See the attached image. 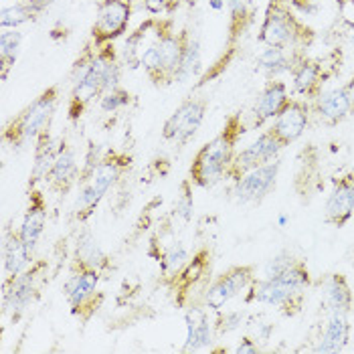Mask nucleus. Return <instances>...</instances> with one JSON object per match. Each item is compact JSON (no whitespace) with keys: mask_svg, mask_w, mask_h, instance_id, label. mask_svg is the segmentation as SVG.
<instances>
[{"mask_svg":"<svg viewBox=\"0 0 354 354\" xmlns=\"http://www.w3.org/2000/svg\"><path fill=\"white\" fill-rule=\"evenodd\" d=\"M122 59L113 43L95 47L89 39L83 47L82 55L73 63L71 69V89L67 102L69 122H80L83 113L95 102L102 100L104 93L118 87L122 82Z\"/></svg>","mask_w":354,"mask_h":354,"instance_id":"nucleus-1","label":"nucleus"},{"mask_svg":"<svg viewBox=\"0 0 354 354\" xmlns=\"http://www.w3.org/2000/svg\"><path fill=\"white\" fill-rule=\"evenodd\" d=\"M245 134V124L241 113H231L221 132L207 144H203L192 156L189 168V180L198 189H213L218 185L237 154V144Z\"/></svg>","mask_w":354,"mask_h":354,"instance_id":"nucleus-2","label":"nucleus"},{"mask_svg":"<svg viewBox=\"0 0 354 354\" xmlns=\"http://www.w3.org/2000/svg\"><path fill=\"white\" fill-rule=\"evenodd\" d=\"M310 286H312V273L301 259H296L283 272L266 275L263 279L255 277V281L247 288L243 301L277 306L281 308L283 314L296 316L301 310L306 290Z\"/></svg>","mask_w":354,"mask_h":354,"instance_id":"nucleus-3","label":"nucleus"},{"mask_svg":"<svg viewBox=\"0 0 354 354\" xmlns=\"http://www.w3.org/2000/svg\"><path fill=\"white\" fill-rule=\"evenodd\" d=\"M189 35L191 28L176 30L174 21L170 17L160 19L158 30L154 32L152 41L148 43L146 51L140 59V67L144 69L146 77L152 82V85L166 87L174 83Z\"/></svg>","mask_w":354,"mask_h":354,"instance_id":"nucleus-4","label":"nucleus"},{"mask_svg":"<svg viewBox=\"0 0 354 354\" xmlns=\"http://www.w3.org/2000/svg\"><path fill=\"white\" fill-rule=\"evenodd\" d=\"M132 166V156L126 152L109 150L104 154L100 164L87 174L80 178V194L75 201V218L85 223L100 207L111 189H115Z\"/></svg>","mask_w":354,"mask_h":354,"instance_id":"nucleus-5","label":"nucleus"},{"mask_svg":"<svg viewBox=\"0 0 354 354\" xmlns=\"http://www.w3.org/2000/svg\"><path fill=\"white\" fill-rule=\"evenodd\" d=\"M61 102L59 85L47 87L39 97H35L27 108H23L15 118L4 124V144L12 150H23L28 144L37 142V138L51 128L57 106Z\"/></svg>","mask_w":354,"mask_h":354,"instance_id":"nucleus-6","label":"nucleus"},{"mask_svg":"<svg viewBox=\"0 0 354 354\" xmlns=\"http://www.w3.org/2000/svg\"><path fill=\"white\" fill-rule=\"evenodd\" d=\"M259 41L266 47L306 51L314 41V30L296 17L290 0H270L259 28Z\"/></svg>","mask_w":354,"mask_h":354,"instance_id":"nucleus-7","label":"nucleus"},{"mask_svg":"<svg viewBox=\"0 0 354 354\" xmlns=\"http://www.w3.org/2000/svg\"><path fill=\"white\" fill-rule=\"evenodd\" d=\"M211 273H213V251L209 247H201L194 251L187 266L164 283L172 294L174 306L180 310H189L191 306L203 304L205 292L213 279Z\"/></svg>","mask_w":354,"mask_h":354,"instance_id":"nucleus-8","label":"nucleus"},{"mask_svg":"<svg viewBox=\"0 0 354 354\" xmlns=\"http://www.w3.org/2000/svg\"><path fill=\"white\" fill-rule=\"evenodd\" d=\"M102 273L95 270H71L63 283V296L71 308V314L87 324L102 308L106 296L100 292Z\"/></svg>","mask_w":354,"mask_h":354,"instance_id":"nucleus-9","label":"nucleus"},{"mask_svg":"<svg viewBox=\"0 0 354 354\" xmlns=\"http://www.w3.org/2000/svg\"><path fill=\"white\" fill-rule=\"evenodd\" d=\"M47 270V261H35L30 263L27 272L19 273L15 277H4L2 286V308L4 314H10L12 320H17L21 314H25L28 308L39 298L41 279Z\"/></svg>","mask_w":354,"mask_h":354,"instance_id":"nucleus-10","label":"nucleus"},{"mask_svg":"<svg viewBox=\"0 0 354 354\" xmlns=\"http://www.w3.org/2000/svg\"><path fill=\"white\" fill-rule=\"evenodd\" d=\"M209 109V100L201 95H191L187 97L178 108L170 113V118L164 122L162 138L170 144L176 146H187L196 132L201 130L205 115Z\"/></svg>","mask_w":354,"mask_h":354,"instance_id":"nucleus-11","label":"nucleus"},{"mask_svg":"<svg viewBox=\"0 0 354 354\" xmlns=\"http://www.w3.org/2000/svg\"><path fill=\"white\" fill-rule=\"evenodd\" d=\"M132 21V0H102L95 8L91 41L95 47L118 41Z\"/></svg>","mask_w":354,"mask_h":354,"instance_id":"nucleus-12","label":"nucleus"},{"mask_svg":"<svg viewBox=\"0 0 354 354\" xmlns=\"http://www.w3.org/2000/svg\"><path fill=\"white\" fill-rule=\"evenodd\" d=\"M255 277L257 275H255L253 266H233L223 273H218L215 279H211L203 304L213 312H221L229 301L245 294L247 288L255 281Z\"/></svg>","mask_w":354,"mask_h":354,"instance_id":"nucleus-13","label":"nucleus"},{"mask_svg":"<svg viewBox=\"0 0 354 354\" xmlns=\"http://www.w3.org/2000/svg\"><path fill=\"white\" fill-rule=\"evenodd\" d=\"M286 146L273 136L272 130H266L261 132L259 136L255 138L251 144H247L243 150H239L233 158V162L229 166L225 178L229 180H239L243 174H247L249 170H255L259 166H266V164L277 160L279 152L283 150Z\"/></svg>","mask_w":354,"mask_h":354,"instance_id":"nucleus-14","label":"nucleus"},{"mask_svg":"<svg viewBox=\"0 0 354 354\" xmlns=\"http://www.w3.org/2000/svg\"><path fill=\"white\" fill-rule=\"evenodd\" d=\"M279 168H281V162L273 160L266 166L249 170L239 180H235V189H233L235 201L239 205H259L275 189Z\"/></svg>","mask_w":354,"mask_h":354,"instance_id":"nucleus-15","label":"nucleus"},{"mask_svg":"<svg viewBox=\"0 0 354 354\" xmlns=\"http://www.w3.org/2000/svg\"><path fill=\"white\" fill-rule=\"evenodd\" d=\"M310 124V106L306 100H292L283 106V109L273 118L272 134L283 146L294 144L296 140H300Z\"/></svg>","mask_w":354,"mask_h":354,"instance_id":"nucleus-16","label":"nucleus"},{"mask_svg":"<svg viewBox=\"0 0 354 354\" xmlns=\"http://www.w3.org/2000/svg\"><path fill=\"white\" fill-rule=\"evenodd\" d=\"M80 176H82V168L77 164L75 150L63 140L59 144V154L45 178V185L49 191L61 196V194H67L75 185H80Z\"/></svg>","mask_w":354,"mask_h":354,"instance_id":"nucleus-17","label":"nucleus"},{"mask_svg":"<svg viewBox=\"0 0 354 354\" xmlns=\"http://www.w3.org/2000/svg\"><path fill=\"white\" fill-rule=\"evenodd\" d=\"M47 217H49V209H47V198L39 187H30L28 189V203L27 211L23 223L19 227L21 239L25 241V245L30 249V253H35V249L39 245V239L45 233L47 227Z\"/></svg>","mask_w":354,"mask_h":354,"instance_id":"nucleus-18","label":"nucleus"},{"mask_svg":"<svg viewBox=\"0 0 354 354\" xmlns=\"http://www.w3.org/2000/svg\"><path fill=\"white\" fill-rule=\"evenodd\" d=\"M354 215V176H342L334 183L324 205V223L342 229Z\"/></svg>","mask_w":354,"mask_h":354,"instance_id":"nucleus-19","label":"nucleus"},{"mask_svg":"<svg viewBox=\"0 0 354 354\" xmlns=\"http://www.w3.org/2000/svg\"><path fill=\"white\" fill-rule=\"evenodd\" d=\"M185 322H187V340L183 344V353H198L209 348L215 332V324H211L209 320V308L205 304L191 306L185 312Z\"/></svg>","mask_w":354,"mask_h":354,"instance_id":"nucleus-20","label":"nucleus"},{"mask_svg":"<svg viewBox=\"0 0 354 354\" xmlns=\"http://www.w3.org/2000/svg\"><path fill=\"white\" fill-rule=\"evenodd\" d=\"M71 270H95L100 273H106L111 270L109 257L100 245L97 237L89 229H83L77 235Z\"/></svg>","mask_w":354,"mask_h":354,"instance_id":"nucleus-21","label":"nucleus"},{"mask_svg":"<svg viewBox=\"0 0 354 354\" xmlns=\"http://www.w3.org/2000/svg\"><path fill=\"white\" fill-rule=\"evenodd\" d=\"M322 308L328 314H351L354 306V296L348 279L342 273H332L322 281Z\"/></svg>","mask_w":354,"mask_h":354,"instance_id":"nucleus-22","label":"nucleus"},{"mask_svg":"<svg viewBox=\"0 0 354 354\" xmlns=\"http://www.w3.org/2000/svg\"><path fill=\"white\" fill-rule=\"evenodd\" d=\"M288 102H290L288 85L279 80H270L266 83V87L253 108V128H259L268 120H273Z\"/></svg>","mask_w":354,"mask_h":354,"instance_id":"nucleus-23","label":"nucleus"},{"mask_svg":"<svg viewBox=\"0 0 354 354\" xmlns=\"http://www.w3.org/2000/svg\"><path fill=\"white\" fill-rule=\"evenodd\" d=\"M354 108V100L351 91L344 87H334L330 91H324L316 97L314 109L326 124H338L342 122Z\"/></svg>","mask_w":354,"mask_h":354,"instance_id":"nucleus-24","label":"nucleus"},{"mask_svg":"<svg viewBox=\"0 0 354 354\" xmlns=\"http://www.w3.org/2000/svg\"><path fill=\"white\" fill-rule=\"evenodd\" d=\"M160 19L162 17H150L144 23H140V27L136 30H132L128 35V39L124 43V49L120 53V59H122V65L124 67H130V69L140 67V59H142V55L146 51L148 43L152 41L154 32L158 30Z\"/></svg>","mask_w":354,"mask_h":354,"instance_id":"nucleus-25","label":"nucleus"},{"mask_svg":"<svg viewBox=\"0 0 354 354\" xmlns=\"http://www.w3.org/2000/svg\"><path fill=\"white\" fill-rule=\"evenodd\" d=\"M32 263V253L21 239L19 231H6L4 245H2V268L4 277H15L19 273L27 272Z\"/></svg>","mask_w":354,"mask_h":354,"instance_id":"nucleus-26","label":"nucleus"},{"mask_svg":"<svg viewBox=\"0 0 354 354\" xmlns=\"http://www.w3.org/2000/svg\"><path fill=\"white\" fill-rule=\"evenodd\" d=\"M351 340V322L346 314H328L326 324L320 332L318 346L314 353H340L346 348Z\"/></svg>","mask_w":354,"mask_h":354,"instance_id":"nucleus-27","label":"nucleus"},{"mask_svg":"<svg viewBox=\"0 0 354 354\" xmlns=\"http://www.w3.org/2000/svg\"><path fill=\"white\" fill-rule=\"evenodd\" d=\"M290 73L294 80L296 93H300L304 100H316L322 93L320 85H322L324 75H322V65L318 61H312L304 55Z\"/></svg>","mask_w":354,"mask_h":354,"instance_id":"nucleus-28","label":"nucleus"},{"mask_svg":"<svg viewBox=\"0 0 354 354\" xmlns=\"http://www.w3.org/2000/svg\"><path fill=\"white\" fill-rule=\"evenodd\" d=\"M53 0H17L0 12V28H21L27 23L37 21Z\"/></svg>","mask_w":354,"mask_h":354,"instance_id":"nucleus-29","label":"nucleus"},{"mask_svg":"<svg viewBox=\"0 0 354 354\" xmlns=\"http://www.w3.org/2000/svg\"><path fill=\"white\" fill-rule=\"evenodd\" d=\"M59 154V144L55 142L51 128L47 132H43L35 142V162L30 170V180H28V189L30 187H39V183H45L55 158Z\"/></svg>","mask_w":354,"mask_h":354,"instance_id":"nucleus-30","label":"nucleus"},{"mask_svg":"<svg viewBox=\"0 0 354 354\" xmlns=\"http://www.w3.org/2000/svg\"><path fill=\"white\" fill-rule=\"evenodd\" d=\"M304 57V51L294 49H281V47H268L257 57V67L263 71L270 80H275L279 73L292 71L294 65Z\"/></svg>","mask_w":354,"mask_h":354,"instance_id":"nucleus-31","label":"nucleus"},{"mask_svg":"<svg viewBox=\"0 0 354 354\" xmlns=\"http://www.w3.org/2000/svg\"><path fill=\"white\" fill-rule=\"evenodd\" d=\"M229 10V35H227V51H233L245 30L251 25V12L247 0H225Z\"/></svg>","mask_w":354,"mask_h":354,"instance_id":"nucleus-32","label":"nucleus"},{"mask_svg":"<svg viewBox=\"0 0 354 354\" xmlns=\"http://www.w3.org/2000/svg\"><path fill=\"white\" fill-rule=\"evenodd\" d=\"M23 45V32L21 28H2L0 32V69H2V80H8L10 69L15 67L19 53Z\"/></svg>","mask_w":354,"mask_h":354,"instance_id":"nucleus-33","label":"nucleus"},{"mask_svg":"<svg viewBox=\"0 0 354 354\" xmlns=\"http://www.w3.org/2000/svg\"><path fill=\"white\" fill-rule=\"evenodd\" d=\"M191 259V253L187 245L183 241H172V245H168L164 249V253L160 255V277H162V283H166L168 279H172L176 273L180 272L187 261Z\"/></svg>","mask_w":354,"mask_h":354,"instance_id":"nucleus-34","label":"nucleus"},{"mask_svg":"<svg viewBox=\"0 0 354 354\" xmlns=\"http://www.w3.org/2000/svg\"><path fill=\"white\" fill-rule=\"evenodd\" d=\"M201 71V43L198 39L192 35H189L187 39V47H185V53H183V61H180V67L176 71V77L174 83H185L189 82L191 77L198 75Z\"/></svg>","mask_w":354,"mask_h":354,"instance_id":"nucleus-35","label":"nucleus"},{"mask_svg":"<svg viewBox=\"0 0 354 354\" xmlns=\"http://www.w3.org/2000/svg\"><path fill=\"white\" fill-rule=\"evenodd\" d=\"M130 102H132V93L128 89H124L122 85H118V87L109 89L108 93L102 95V100L97 102V106H100L102 111H106V113H115V111L126 108Z\"/></svg>","mask_w":354,"mask_h":354,"instance_id":"nucleus-36","label":"nucleus"},{"mask_svg":"<svg viewBox=\"0 0 354 354\" xmlns=\"http://www.w3.org/2000/svg\"><path fill=\"white\" fill-rule=\"evenodd\" d=\"M192 185L189 178H185L180 183V194L176 198V205H174V211L176 215L183 218L185 223H189L194 215V198H192Z\"/></svg>","mask_w":354,"mask_h":354,"instance_id":"nucleus-37","label":"nucleus"},{"mask_svg":"<svg viewBox=\"0 0 354 354\" xmlns=\"http://www.w3.org/2000/svg\"><path fill=\"white\" fill-rule=\"evenodd\" d=\"M217 324H215V332L217 334H229L237 328H241L243 320H245V312H217Z\"/></svg>","mask_w":354,"mask_h":354,"instance_id":"nucleus-38","label":"nucleus"},{"mask_svg":"<svg viewBox=\"0 0 354 354\" xmlns=\"http://www.w3.org/2000/svg\"><path fill=\"white\" fill-rule=\"evenodd\" d=\"M180 0H142L144 8L152 15V17H160V15H172L178 8Z\"/></svg>","mask_w":354,"mask_h":354,"instance_id":"nucleus-39","label":"nucleus"},{"mask_svg":"<svg viewBox=\"0 0 354 354\" xmlns=\"http://www.w3.org/2000/svg\"><path fill=\"white\" fill-rule=\"evenodd\" d=\"M342 21L354 28V0H336Z\"/></svg>","mask_w":354,"mask_h":354,"instance_id":"nucleus-40","label":"nucleus"},{"mask_svg":"<svg viewBox=\"0 0 354 354\" xmlns=\"http://www.w3.org/2000/svg\"><path fill=\"white\" fill-rule=\"evenodd\" d=\"M233 353H237V354H255V353H259V346L251 340V338H241V342L233 348Z\"/></svg>","mask_w":354,"mask_h":354,"instance_id":"nucleus-41","label":"nucleus"},{"mask_svg":"<svg viewBox=\"0 0 354 354\" xmlns=\"http://www.w3.org/2000/svg\"><path fill=\"white\" fill-rule=\"evenodd\" d=\"M346 89L351 91V95H353V100H354V75H353V80L346 83Z\"/></svg>","mask_w":354,"mask_h":354,"instance_id":"nucleus-42","label":"nucleus"}]
</instances>
